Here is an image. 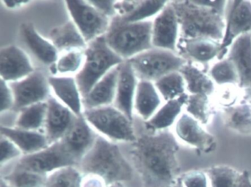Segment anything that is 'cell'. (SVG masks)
Masks as SVG:
<instances>
[{"label": "cell", "instance_id": "6da1fadb", "mask_svg": "<svg viewBox=\"0 0 251 187\" xmlns=\"http://www.w3.org/2000/svg\"><path fill=\"white\" fill-rule=\"evenodd\" d=\"M130 144L132 165L144 187H174L180 178L179 144L168 130L139 135Z\"/></svg>", "mask_w": 251, "mask_h": 187}, {"label": "cell", "instance_id": "7a4b0ae2", "mask_svg": "<svg viewBox=\"0 0 251 187\" xmlns=\"http://www.w3.org/2000/svg\"><path fill=\"white\" fill-rule=\"evenodd\" d=\"M79 166L83 175L98 177L107 186L131 181L135 172L133 165L120 147L100 135L80 160Z\"/></svg>", "mask_w": 251, "mask_h": 187}, {"label": "cell", "instance_id": "3957f363", "mask_svg": "<svg viewBox=\"0 0 251 187\" xmlns=\"http://www.w3.org/2000/svg\"><path fill=\"white\" fill-rule=\"evenodd\" d=\"M170 4L180 26L179 38H210L222 42L226 29L224 14L202 4L200 0H177Z\"/></svg>", "mask_w": 251, "mask_h": 187}, {"label": "cell", "instance_id": "277c9868", "mask_svg": "<svg viewBox=\"0 0 251 187\" xmlns=\"http://www.w3.org/2000/svg\"><path fill=\"white\" fill-rule=\"evenodd\" d=\"M152 29V21L127 23L117 15L111 19L105 41L114 53L127 60L153 48Z\"/></svg>", "mask_w": 251, "mask_h": 187}, {"label": "cell", "instance_id": "5b68a950", "mask_svg": "<svg viewBox=\"0 0 251 187\" xmlns=\"http://www.w3.org/2000/svg\"><path fill=\"white\" fill-rule=\"evenodd\" d=\"M124 61L126 60L110 48L105 35L89 43L85 50L84 63L75 75L83 98L109 71Z\"/></svg>", "mask_w": 251, "mask_h": 187}, {"label": "cell", "instance_id": "8992f818", "mask_svg": "<svg viewBox=\"0 0 251 187\" xmlns=\"http://www.w3.org/2000/svg\"><path fill=\"white\" fill-rule=\"evenodd\" d=\"M83 116L94 129L110 141L131 143L137 138L133 122L114 106L84 110Z\"/></svg>", "mask_w": 251, "mask_h": 187}, {"label": "cell", "instance_id": "52a82bcc", "mask_svg": "<svg viewBox=\"0 0 251 187\" xmlns=\"http://www.w3.org/2000/svg\"><path fill=\"white\" fill-rule=\"evenodd\" d=\"M139 80L155 82L168 74L179 72L187 60L176 53L152 48L127 60Z\"/></svg>", "mask_w": 251, "mask_h": 187}, {"label": "cell", "instance_id": "ba28073f", "mask_svg": "<svg viewBox=\"0 0 251 187\" xmlns=\"http://www.w3.org/2000/svg\"><path fill=\"white\" fill-rule=\"evenodd\" d=\"M77 165V160L59 141L37 153L23 156L15 168L48 176L61 168Z\"/></svg>", "mask_w": 251, "mask_h": 187}, {"label": "cell", "instance_id": "9c48e42d", "mask_svg": "<svg viewBox=\"0 0 251 187\" xmlns=\"http://www.w3.org/2000/svg\"><path fill=\"white\" fill-rule=\"evenodd\" d=\"M71 20L75 24L86 43L89 44L105 35L110 26V19L97 10L88 1H66Z\"/></svg>", "mask_w": 251, "mask_h": 187}, {"label": "cell", "instance_id": "30bf717a", "mask_svg": "<svg viewBox=\"0 0 251 187\" xmlns=\"http://www.w3.org/2000/svg\"><path fill=\"white\" fill-rule=\"evenodd\" d=\"M14 97L13 110L20 112L25 107L48 101L50 97L48 78L43 72L35 70L20 80L9 82Z\"/></svg>", "mask_w": 251, "mask_h": 187}, {"label": "cell", "instance_id": "8fae6325", "mask_svg": "<svg viewBox=\"0 0 251 187\" xmlns=\"http://www.w3.org/2000/svg\"><path fill=\"white\" fill-rule=\"evenodd\" d=\"M226 24L221 42L219 60H223L233 41L244 34L251 32V2L244 0L228 1L226 4Z\"/></svg>", "mask_w": 251, "mask_h": 187}, {"label": "cell", "instance_id": "7c38bea8", "mask_svg": "<svg viewBox=\"0 0 251 187\" xmlns=\"http://www.w3.org/2000/svg\"><path fill=\"white\" fill-rule=\"evenodd\" d=\"M179 29L176 11L170 3L167 4L152 22V47L177 53Z\"/></svg>", "mask_w": 251, "mask_h": 187}, {"label": "cell", "instance_id": "4fadbf2b", "mask_svg": "<svg viewBox=\"0 0 251 187\" xmlns=\"http://www.w3.org/2000/svg\"><path fill=\"white\" fill-rule=\"evenodd\" d=\"M28 56L20 47L10 45L0 51V75L5 82L20 80L34 72Z\"/></svg>", "mask_w": 251, "mask_h": 187}, {"label": "cell", "instance_id": "5bb4252c", "mask_svg": "<svg viewBox=\"0 0 251 187\" xmlns=\"http://www.w3.org/2000/svg\"><path fill=\"white\" fill-rule=\"evenodd\" d=\"M45 121V135L50 144L61 141L70 129L77 116L67 106L50 96L48 100Z\"/></svg>", "mask_w": 251, "mask_h": 187}, {"label": "cell", "instance_id": "9a60e30c", "mask_svg": "<svg viewBox=\"0 0 251 187\" xmlns=\"http://www.w3.org/2000/svg\"><path fill=\"white\" fill-rule=\"evenodd\" d=\"M176 133L181 141L195 147L199 153H212L217 147L215 137L206 132L195 118L186 113L177 121Z\"/></svg>", "mask_w": 251, "mask_h": 187}, {"label": "cell", "instance_id": "2e32d148", "mask_svg": "<svg viewBox=\"0 0 251 187\" xmlns=\"http://www.w3.org/2000/svg\"><path fill=\"white\" fill-rule=\"evenodd\" d=\"M98 134L89 125L84 116H77L73 126L61 140L67 151L80 163L81 159L89 151Z\"/></svg>", "mask_w": 251, "mask_h": 187}, {"label": "cell", "instance_id": "e0dca14e", "mask_svg": "<svg viewBox=\"0 0 251 187\" xmlns=\"http://www.w3.org/2000/svg\"><path fill=\"white\" fill-rule=\"evenodd\" d=\"M138 82L137 77L127 60L119 66L117 93L113 106L125 113L132 122H133L134 99Z\"/></svg>", "mask_w": 251, "mask_h": 187}, {"label": "cell", "instance_id": "ac0fdd59", "mask_svg": "<svg viewBox=\"0 0 251 187\" xmlns=\"http://www.w3.org/2000/svg\"><path fill=\"white\" fill-rule=\"evenodd\" d=\"M227 59L237 71L239 88L251 90V33L244 34L233 41Z\"/></svg>", "mask_w": 251, "mask_h": 187}, {"label": "cell", "instance_id": "d6986e66", "mask_svg": "<svg viewBox=\"0 0 251 187\" xmlns=\"http://www.w3.org/2000/svg\"><path fill=\"white\" fill-rule=\"evenodd\" d=\"M50 86L55 98L67 106L77 116H82L84 112L83 97L75 78L70 76L48 77Z\"/></svg>", "mask_w": 251, "mask_h": 187}, {"label": "cell", "instance_id": "ffe728a7", "mask_svg": "<svg viewBox=\"0 0 251 187\" xmlns=\"http://www.w3.org/2000/svg\"><path fill=\"white\" fill-rule=\"evenodd\" d=\"M119 78V66L113 68L100 80L83 98L84 110L114 104Z\"/></svg>", "mask_w": 251, "mask_h": 187}, {"label": "cell", "instance_id": "44dd1931", "mask_svg": "<svg viewBox=\"0 0 251 187\" xmlns=\"http://www.w3.org/2000/svg\"><path fill=\"white\" fill-rule=\"evenodd\" d=\"M221 50V42L210 38H178L177 53L183 58L190 59V61L208 63L215 57H218Z\"/></svg>", "mask_w": 251, "mask_h": 187}, {"label": "cell", "instance_id": "7402d4cb", "mask_svg": "<svg viewBox=\"0 0 251 187\" xmlns=\"http://www.w3.org/2000/svg\"><path fill=\"white\" fill-rule=\"evenodd\" d=\"M247 94L239 104L223 107V122L232 131L251 135V90H246Z\"/></svg>", "mask_w": 251, "mask_h": 187}, {"label": "cell", "instance_id": "603a6c76", "mask_svg": "<svg viewBox=\"0 0 251 187\" xmlns=\"http://www.w3.org/2000/svg\"><path fill=\"white\" fill-rule=\"evenodd\" d=\"M1 135L11 140L24 156L37 153L50 145L45 134L39 131H27L17 128H0Z\"/></svg>", "mask_w": 251, "mask_h": 187}, {"label": "cell", "instance_id": "cb8c5ba5", "mask_svg": "<svg viewBox=\"0 0 251 187\" xmlns=\"http://www.w3.org/2000/svg\"><path fill=\"white\" fill-rule=\"evenodd\" d=\"M21 32L27 47L41 62L51 66L57 61L58 50L51 41L42 37L32 24H23Z\"/></svg>", "mask_w": 251, "mask_h": 187}, {"label": "cell", "instance_id": "d4e9b609", "mask_svg": "<svg viewBox=\"0 0 251 187\" xmlns=\"http://www.w3.org/2000/svg\"><path fill=\"white\" fill-rule=\"evenodd\" d=\"M161 104L159 93L154 82L139 80L134 99V110L144 121L149 120Z\"/></svg>", "mask_w": 251, "mask_h": 187}, {"label": "cell", "instance_id": "484cf974", "mask_svg": "<svg viewBox=\"0 0 251 187\" xmlns=\"http://www.w3.org/2000/svg\"><path fill=\"white\" fill-rule=\"evenodd\" d=\"M188 98L189 95L184 93L177 98L167 101L149 120L144 122L146 131L155 133L167 130L174 123L176 118L181 112L183 105L187 103Z\"/></svg>", "mask_w": 251, "mask_h": 187}, {"label": "cell", "instance_id": "4316f807", "mask_svg": "<svg viewBox=\"0 0 251 187\" xmlns=\"http://www.w3.org/2000/svg\"><path fill=\"white\" fill-rule=\"evenodd\" d=\"M50 40L58 52L86 50L88 44L75 24L70 20L50 32Z\"/></svg>", "mask_w": 251, "mask_h": 187}, {"label": "cell", "instance_id": "83f0119b", "mask_svg": "<svg viewBox=\"0 0 251 187\" xmlns=\"http://www.w3.org/2000/svg\"><path fill=\"white\" fill-rule=\"evenodd\" d=\"M179 72L183 75L186 89L192 94H203L209 96L214 91V85L211 78L203 71L194 66L190 60L180 68Z\"/></svg>", "mask_w": 251, "mask_h": 187}, {"label": "cell", "instance_id": "f1b7e54d", "mask_svg": "<svg viewBox=\"0 0 251 187\" xmlns=\"http://www.w3.org/2000/svg\"><path fill=\"white\" fill-rule=\"evenodd\" d=\"M48 102L36 103L20 110L16 121V128L27 131H39L45 125Z\"/></svg>", "mask_w": 251, "mask_h": 187}, {"label": "cell", "instance_id": "f546056e", "mask_svg": "<svg viewBox=\"0 0 251 187\" xmlns=\"http://www.w3.org/2000/svg\"><path fill=\"white\" fill-rule=\"evenodd\" d=\"M85 50H73L64 52L58 60L50 66L52 76L78 73L84 63Z\"/></svg>", "mask_w": 251, "mask_h": 187}, {"label": "cell", "instance_id": "4dcf8cb0", "mask_svg": "<svg viewBox=\"0 0 251 187\" xmlns=\"http://www.w3.org/2000/svg\"><path fill=\"white\" fill-rule=\"evenodd\" d=\"M83 173L76 166H67L47 177L44 187H81Z\"/></svg>", "mask_w": 251, "mask_h": 187}, {"label": "cell", "instance_id": "1f68e13d", "mask_svg": "<svg viewBox=\"0 0 251 187\" xmlns=\"http://www.w3.org/2000/svg\"><path fill=\"white\" fill-rule=\"evenodd\" d=\"M154 84L158 93L167 102L177 98L185 93L186 82L179 72L168 74L155 81Z\"/></svg>", "mask_w": 251, "mask_h": 187}, {"label": "cell", "instance_id": "d6a6232c", "mask_svg": "<svg viewBox=\"0 0 251 187\" xmlns=\"http://www.w3.org/2000/svg\"><path fill=\"white\" fill-rule=\"evenodd\" d=\"M167 1H135L133 9L126 16H120L125 22H144L158 15L167 5Z\"/></svg>", "mask_w": 251, "mask_h": 187}, {"label": "cell", "instance_id": "836d02e7", "mask_svg": "<svg viewBox=\"0 0 251 187\" xmlns=\"http://www.w3.org/2000/svg\"><path fill=\"white\" fill-rule=\"evenodd\" d=\"M240 173L226 165L212 166L206 170L211 187H234Z\"/></svg>", "mask_w": 251, "mask_h": 187}, {"label": "cell", "instance_id": "e575fe53", "mask_svg": "<svg viewBox=\"0 0 251 187\" xmlns=\"http://www.w3.org/2000/svg\"><path fill=\"white\" fill-rule=\"evenodd\" d=\"M47 175L14 168L3 178L12 187H44Z\"/></svg>", "mask_w": 251, "mask_h": 187}, {"label": "cell", "instance_id": "d590c367", "mask_svg": "<svg viewBox=\"0 0 251 187\" xmlns=\"http://www.w3.org/2000/svg\"><path fill=\"white\" fill-rule=\"evenodd\" d=\"M208 96L203 94H191L186 103V110L202 125L209 120L210 108Z\"/></svg>", "mask_w": 251, "mask_h": 187}, {"label": "cell", "instance_id": "8d00e7d4", "mask_svg": "<svg viewBox=\"0 0 251 187\" xmlns=\"http://www.w3.org/2000/svg\"><path fill=\"white\" fill-rule=\"evenodd\" d=\"M210 75L218 85L239 83L237 71L229 59L220 60L214 65L210 70Z\"/></svg>", "mask_w": 251, "mask_h": 187}, {"label": "cell", "instance_id": "74e56055", "mask_svg": "<svg viewBox=\"0 0 251 187\" xmlns=\"http://www.w3.org/2000/svg\"><path fill=\"white\" fill-rule=\"evenodd\" d=\"M0 164L3 165L23 155L21 150L11 140L1 135L0 141Z\"/></svg>", "mask_w": 251, "mask_h": 187}, {"label": "cell", "instance_id": "f35d334b", "mask_svg": "<svg viewBox=\"0 0 251 187\" xmlns=\"http://www.w3.org/2000/svg\"><path fill=\"white\" fill-rule=\"evenodd\" d=\"M184 187H208L209 180L207 174L201 171L193 170L180 177Z\"/></svg>", "mask_w": 251, "mask_h": 187}, {"label": "cell", "instance_id": "ab89813d", "mask_svg": "<svg viewBox=\"0 0 251 187\" xmlns=\"http://www.w3.org/2000/svg\"><path fill=\"white\" fill-rule=\"evenodd\" d=\"M14 106V97L8 82L0 80V112L13 110Z\"/></svg>", "mask_w": 251, "mask_h": 187}, {"label": "cell", "instance_id": "60d3db41", "mask_svg": "<svg viewBox=\"0 0 251 187\" xmlns=\"http://www.w3.org/2000/svg\"><path fill=\"white\" fill-rule=\"evenodd\" d=\"M92 5H93L97 10H99L101 13L105 15L108 18L115 17L117 16V10L115 8V4L117 1H106V0H91L88 1Z\"/></svg>", "mask_w": 251, "mask_h": 187}, {"label": "cell", "instance_id": "b9f144b4", "mask_svg": "<svg viewBox=\"0 0 251 187\" xmlns=\"http://www.w3.org/2000/svg\"><path fill=\"white\" fill-rule=\"evenodd\" d=\"M105 182L98 177L83 175L81 187H108Z\"/></svg>", "mask_w": 251, "mask_h": 187}, {"label": "cell", "instance_id": "7bdbcfd3", "mask_svg": "<svg viewBox=\"0 0 251 187\" xmlns=\"http://www.w3.org/2000/svg\"><path fill=\"white\" fill-rule=\"evenodd\" d=\"M234 187H251V179L248 171H242Z\"/></svg>", "mask_w": 251, "mask_h": 187}, {"label": "cell", "instance_id": "ee69618b", "mask_svg": "<svg viewBox=\"0 0 251 187\" xmlns=\"http://www.w3.org/2000/svg\"><path fill=\"white\" fill-rule=\"evenodd\" d=\"M29 1H17V0H6L4 1L5 6L9 7V8H16L17 7L23 5V4H27Z\"/></svg>", "mask_w": 251, "mask_h": 187}, {"label": "cell", "instance_id": "f6af8a7d", "mask_svg": "<svg viewBox=\"0 0 251 187\" xmlns=\"http://www.w3.org/2000/svg\"><path fill=\"white\" fill-rule=\"evenodd\" d=\"M0 187H12L3 178H1L0 182Z\"/></svg>", "mask_w": 251, "mask_h": 187}, {"label": "cell", "instance_id": "bcb514c9", "mask_svg": "<svg viewBox=\"0 0 251 187\" xmlns=\"http://www.w3.org/2000/svg\"><path fill=\"white\" fill-rule=\"evenodd\" d=\"M174 187H183V184H182L181 181H180V178L177 180V183H176Z\"/></svg>", "mask_w": 251, "mask_h": 187}, {"label": "cell", "instance_id": "7dc6e473", "mask_svg": "<svg viewBox=\"0 0 251 187\" xmlns=\"http://www.w3.org/2000/svg\"><path fill=\"white\" fill-rule=\"evenodd\" d=\"M108 187H124L123 184H114L112 185L108 186Z\"/></svg>", "mask_w": 251, "mask_h": 187}]
</instances>
